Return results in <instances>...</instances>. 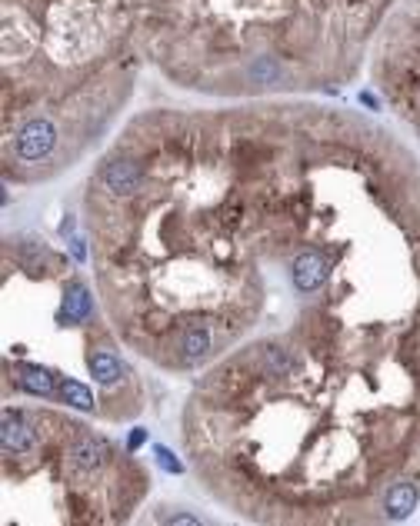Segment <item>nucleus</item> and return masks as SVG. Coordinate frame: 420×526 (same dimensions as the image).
Segmentation results:
<instances>
[{"instance_id":"obj_1","label":"nucleus","mask_w":420,"mask_h":526,"mask_svg":"<svg viewBox=\"0 0 420 526\" xmlns=\"http://www.w3.org/2000/svg\"><path fill=\"white\" fill-rule=\"evenodd\" d=\"M57 147V130L50 121H31L17 133V157L21 160H44Z\"/></svg>"},{"instance_id":"obj_2","label":"nucleus","mask_w":420,"mask_h":526,"mask_svg":"<svg viewBox=\"0 0 420 526\" xmlns=\"http://www.w3.org/2000/svg\"><path fill=\"white\" fill-rule=\"evenodd\" d=\"M144 184V174H140V167L133 164V160H114L107 170H104V186L117 194V197H131L137 194Z\"/></svg>"},{"instance_id":"obj_3","label":"nucleus","mask_w":420,"mask_h":526,"mask_svg":"<svg viewBox=\"0 0 420 526\" xmlns=\"http://www.w3.org/2000/svg\"><path fill=\"white\" fill-rule=\"evenodd\" d=\"M324 280H327V263H324L321 253L307 250L294 260V286H297L300 293H314Z\"/></svg>"},{"instance_id":"obj_4","label":"nucleus","mask_w":420,"mask_h":526,"mask_svg":"<svg viewBox=\"0 0 420 526\" xmlns=\"http://www.w3.org/2000/svg\"><path fill=\"white\" fill-rule=\"evenodd\" d=\"M33 430L23 423L21 413H13L11 406H4V430H0V443L7 453H27L33 447Z\"/></svg>"},{"instance_id":"obj_5","label":"nucleus","mask_w":420,"mask_h":526,"mask_svg":"<svg viewBox=\"0 0 420 526\" xmlns=\"http://www.w3.org/2000/svg\"><path fill=\"white\" fill-rule=\"evenodd\" d=\"M70 466L77 473H90L97 470L100 463H104V457H107V443L100 437H80L74 447H70Z\"/></svg>"},{"instance_id":"obj_6","label":"nucleus","mask_w":420,"mask_h":526,"mask_svg":"<svg viewBox=\"0 0 420 526\" xmlns=\"http://www.w3.org/2000/svg\"><path fill=\"white\" fill-rule=\"evenodd\" d=\"M417 500H420V490L414 483H397V486H390L387 496H384V510H387V516H394V520H404V516H410L417 510Z\"/></svg>"},{"instance_id":"obj_7","label":"nucleus","mask_w":420,"mask_h":526,"mask_svg":"<svg viewBox=\"0 0 420 526\" xmlns=\"http://www.w3.org/2000/svg\"><path fill=\"white\" fill-rule=\"evenodd\" d=\"M17 376L21 386L33 396H50L54 390H60V384H54V373L44 366H31V363H17Z\"/></svg>"},{"instance_id":"obj_8","label":"nucleus","mask_w":420,"mask_h":526,"mask_svg":"<svg viewBox=\"0 0 420 526\" xmlns=\"http://www.w3.org/2000/svg\"><path fill=\"white\" fill-rule=\"evenodd\" d=\"M87 366H90V376H94L100 386H117V384H121V376H123L121 360H117L114 353H107V350H94V353H90Z\"/></svg>"},{"instance_id":"obj_9","label":"nucleus","mask_w":420,"mask_h":526,"mask_svg":"<svg viewBox=\"0 0 420 526\" xmlns=\"http://www.w3.org/2000/svg\"><path fill=\"white\" fill-rule=\"evenodd\" d=\"M90 310H94V300H90V290L84 284H74L70 286V293L64 300V320L70 323H84L90 317Z\"/></svg>"},{"instance_id":"obj_10","label":"nucleus","mask_w":420,"mask_h":526,"mask_svg":"<svg viewBox=\"0 0 420 526\" xmlns=\"http://www.w3.org/2000/svg\"><path fill=\"white\" fill-rule=\"evenodd\" d=\"M60 400L67 406H74V410H84V413L94 410V393L80 380H60Z\"/></svg>"},{"instance_id":"obj_11","label":"nucleus","mask_w":420,"mask_h":526,"mask_svg":"<svg viewBox=\"0 0 420 526\" xmlns=\"http://www.w3.org/2000/svg\"><path fill=\"white\" fill-rule=\"evenodd\" d=\"M180 350L187 353L190 360H200L210 350V333L204 327H187L184 337H180Z\"/></svg>"},{"instance_id":"obj_12","label":"nucleus","mask_w":420,"mask_h":526,"mask_svg":"<svg viewBox=\"0 0 420 526\" xmlns=\"http://www.w3.org/2000/svg\"><path fill=\"white\" fill-rule=\"evenodd\" d=\"M154 457H157V463H160L167 473H184V463H180L167 447H160V443H154Z\"/></svg>"},{"instance_id":"obj_13","label":"nucleus","mask_w":420,"mask_h":526,"mask_svg":"<svg viewBox=\"0 0 420 526\" xmlns=\"http://www.w3.org/2000/svg\"><path fill=\"white\" fill-rule=\"evenodd\" d=\"M264 363L270 366L274 373H287L290 370V357L284 350H277V347H270V350L264 353Z\"/></svg>"},{"instance_id":"obj_14","label":"nucleus","mask_w":420,"mask_h":526,"mask_svg":"<svg viewBox=\"0 0 420 526\" xmlns=\"http://www.w3.org/2000/svg\"><path fill=\"white\" fill-rule=\"evenodd\" d=\"M250 74H254L257 84H264V80L277 77V67L270 64V60H260V64H254V70H250Z\"/></svg>"},{"instance_id":"obj_15","label":"nucleus","mask_w":420,"mask_h":526,"mask_svg":"<svg viewBox=\"0 0 420 526\" xmlns=\"http://www.w3.org/2000/svg\"><path fill=\"white\" fill-rule=\"evenodd\" d=\"M144 443H147V430L137 427V430L131 433V440H127V449H137V447H144Z\"/></svg>"},{"instance_id":"obj_16","label":"nucleus","mask_w":420,"mask_h":526,"mask_svg":"<svg viewBox=\"0 0 420 526\" xmlns=\"http://www.w3.org/2000/svg\"><path fill=\"white\" fill-rule=\"evenodd\" d=\"M70 250H74V260H80V263L87 260V250H84V240H74V243H70Z\"/></svg>"},{"instance_id":"obj_17","label":"nucleus","mask_w":420,"mask_h":526,"mask_svg":"<svg viewBox=\"0 0 420 526\" xmlns=\"http://www.w3.org/2000/svg\"><path fill=\"white\" fill-rule=\"evenodd\" d=\"M170 523H200V520H197V516H187V513H177Z\"/></svg>"},{"instance_id":"obj_18","label":"nucleus","mask_w":420,"mask_h":526,"mask_svg":"<svg viewBox=\"0 0 420 526\" xmlns=\"http://www.w3.org/2000/svg\"><path fill=\"white\" fill-rule=\"evenodd\" d=\"M360 103H367V107H370V110H377V100L370 97V94H360Z\"/></svg>"}]
</instances>
